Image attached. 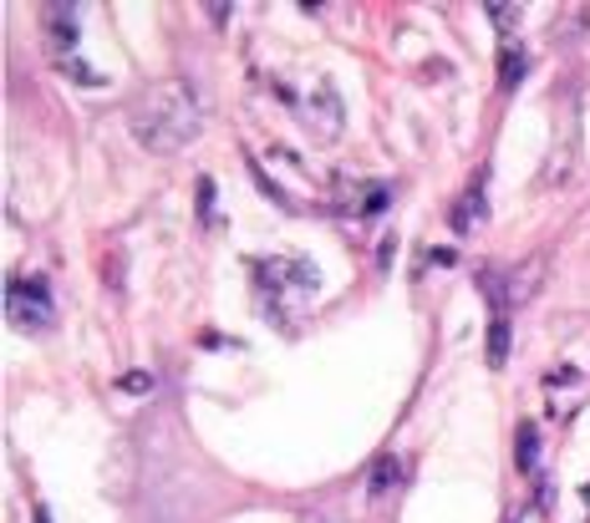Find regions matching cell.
Wrapping results in <instances>:
<instances>
[{"instance_id": "9c48e42d", "label": "cell", "mask_w": 590, "mask_h": 523, "mask_svg": "<svg viewBox=\"0 0 590 523\" xmlns=\"http://www.w3.org/2000/svg\"><path fill=\"white\" fill-rule=\"evenodd\" d=\"M118 386H122V392H148L153 381H148V371H128V376H122Z\"/></svg>"}, {"instance_id": "277c9868", "label": "cell", "mask_w": 590, "mask_h": 523, "mask_svg": "<svg viewBox=\"0 0 590 523\" xmlns=\"http://www.w3.org/2000/svg\"><path fill=\"white\" fill-rule=\"evenodd\" d=\"M514 463H519V473H534V463H540V428H534V422H519Z\"/></svg>"}, {"instance_id": "7a4b0ae2", "label": "cell", "mask_w": 590, "mask_h": 523, "mask_svg": "<svg viewBox=\"0 0 590 523\" xmlns=\"http://www.w3.org/2000/svg\"><path fill=\"white\" fill-rule=\"evenodd\" d=\"M6 310H11V325H21V331H41V325H51L47 280H37V274L11 280V290H6Z\"/></svg>"}, {"instance_id": "8992f818", "label": "cell", "mask_w": 590, "mask_h": 523, "mask_svg": "<svg viewBox=\"0 0 590 523\" xmlns=\"http://www.w3.org/2000/svg\"><path fill=\"white\" fill-rule=\"evenodd\" d=\"M51 26H57V41H61V47H72V41H77V11H72V6H51Z\"/></svg>"}, {"instance_id": "30bf717a", "label": "cell", "mask_w": 590, "mask_h": 523, "mask_svg": "<svg viewBox=\"0 0 590 523\" xmlns=\"http://www.w3.org/2000/svg\"><path fill=\"white\" fill-rule=\"evenodd\" d=\"M489 21H494V26H514L519 21V6H489Z\"/></svg>"}, {"instance_id": "6da1fadb", "label": "cell", "mask_w": 590, "mask_h": 523, "mask_svg": "<svg viewBox=\"0 0 590 523\" xmlns=\"http://www.w3.org/2000/svg\"><path fill=\"white\" fill-rule=\"evenodd\" d=\"M204 128V102L189 77H163L133 102V138L148 153H179Z\"/></svg>"}, {"instance_id": "5b68a950", "label": "cell", "mask_w": 590, "mask_h": 523, "mask_svg": "<svg viewBox=\"0 0 590 523\" xmlns=\"http://www.w3.org/2000/svg\"><path fill=\"white\" fill-rule=\"evenodd\" d=\"M504 361H509V321L494 315V325H489V366H504Z\"/></svg>"}, {"instance_id": "3957f363", "label": "cell", "mask_w": 590, "mask_h": 523, "mask_svg": "<svg viewBox=\"0 0 590 523\" xmlns=\"http://www.w3.org/2000/svg\"><path fill=\"white\" fill-rule=\"evenodd\" d=\"M483 179H489V168H479V173H473V183H469V193H463V203L453 209V229H469L473 219L483 214Z\"/></svg>"}, {"instance_id": "8fae6325", "label": "cell", "mask_w": 590, "mask_h": 523, "mask_svg": "<svg viewBox=\"0 0 590 523\" xmlns=\"http://www.w3.org/2000/svg\"><path fill=\"white\" fill-rule=\"evenodd\" d=\"M209 209H214V183H209V179H199V214L209 219Z\"/></svg>"}, {"instance_id": "52a82bcc", "label": "cell", "mask_w": 590, "mask_h": 523, "mask_svg": "<svg viewBox=\"0 0 590 523\" xmlns=\"http://www.w3.org/2000/svg\"><path fill=\"white\" fill-rule=\"evenodd\" d=\"M398 473H402V463H398V457H382V463H377V473L367 477V483H372V493H382V487H392V483H398Z\"/></svg>"}, {"instance_id": "ba28073f", "label": "cell", "mask_w": 590, "mask_h": 523, "mask_svg": "<svg viewBox=\"0 0 590 523\" xmlns=\"http://www.w3.org/2000/svg\"><path fill=\"white\" fill-rule=\"evenodd\" d=\"M519 77H524V57H519V51H504V87H519Z\"/></svg>"}]
</instances>
